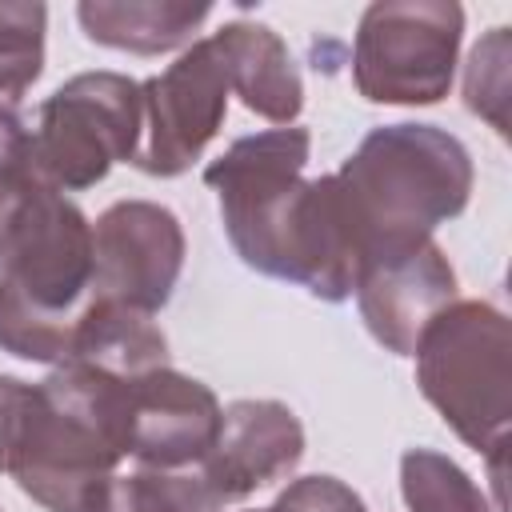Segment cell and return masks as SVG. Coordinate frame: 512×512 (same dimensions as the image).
<instances>
[{
    "label": "cell",
    "instance_id": "obj_1",
    "mask_svg": "<svg viewBox=\"0 0 512 512\" xmlns=\"http://www.w3.org/2000/svg\"><path fill=\"white\" fill-rule=\"evenodd\" d=\"M124 380L60 364L40 384L0 376V476L44 512H84L124 460Z\"/></svg>",
    "mask_w": 512,
    "mask_h": 512
},
{
    "label": "cell",
    "instance_id": "obj_2",
    "mask_svg": "<svg viewBox=\"0 0 512 512\" xmlns=\"http://www.w3.org/2000/svg\"><path fill=\"white\" fill-rule=\"evenodd\" d=\"M332 180L364 268L428 244L444 220H456L468 208L476 168L464 140L448 128L380 124Z\"/></svg>",
    "mask_w": 512,
    "mask_h": 512
},
{
    "label": "cell",
    "instance_id": "obj_3",
    "mask_svg": "<svg viewBox=\"0 0 512 512\" xmlns=\"http://www.w3.org/2000/svg\"><path fill=\"white\" fill-rule=\"evenodd\" d=\"M92 288V224L64 192L36 184L0 264V348L60 368Z\"/></svg>",
    "mask_w": 512,
    "mask_h": 512
},
{
    "label": "cell",
    "instance_id": "obj_4",
    "mask_svg": "<svg viewBox=\"0 0 512 512\" xmlns=\"http://www.w3.org/2000/svg\"><path fill=\"white\" fill-rule=\"evenodd\" d=\"M416 384L440 420L488 460L504 508V448L512 428V328L488 300H452L420 332Z\"/></svg>",
    "mask_w": 512,
    "mask_h": 512
},
{
    "label": "cell",
    "instance_id": "obj_5",
    "mask_svg": "<svg viewBox=\"0 0 512 512\" xmlns=\"http://www.w3.org/2000/svg\"><path fill=\"white\" fill-rule=\"evenodd\" d=\"M312 132L300 124L240 136L204 168V184L220 200L224 232L236 256L276 280H288L296 216L304 200V164Z\"/></svg>",
    "mask_w": 512,
    "mask_h": 512
},
{
    "label": "cell",
    "instance_id": "obj_6",
    "mask_svg": "<svg viewBox=\"0 0 512 512\" xmlns=\"http://www.w3.org/2000/svg\"><path fill=\"white\" fill-rule=\"evenodd\" d=\"M464 8L456 0H376L352 40V84L368 104H440L456 76Z\"/></svg>",
    "mask_w": 512,
    "mask_h": 512
},
{
    "label": "cell",
    "instance_id": "obj_7",
    "mask_svg": "<svg viewBox=\"0 0 512 512\" xmlns=\"http://www.w3.org/2000/svg\"><path fill=\"white\" fill-rule=\"evenodd\" d=\"M140 128L144 104L132 76L80 72L40 104L32 172L56 192H84L100 184L112 164H128L136 156Z\"/></svg>",
    "mask_w": 512,
    "mask_h": 512
},
{
    "label": "cell",
    "instance_id": "obj_8",
    "mask_svg": "<svg viewBox=\"0 0 512 512\" xmlns=\"http://www.w3.org/2000/svg\"><path fill=\"white\" fill-rule=\"evenodd\" d=\"M140 104L144 128L132 164L160 180L184 176L204 156L228 112V76L212 36L192 40L160 76H148L140 84Z\"/></svg>",
    "mask_w": 512,
    "mask_h": 512
},
{
    "label": "cell",
    "instance_id": "obj_9",
    "mask_svg": "<svg viewBox=\"0 0 512 512\" xmlns=\"http://www.w3.org/2000/svg\"><path fill=\"white\" fill-rule=\"evenodd\" d=\"M184 228L156 200H116L92 224L88 300L156 316L184 272Z\"/></svg>",
    "mask_w": 512,
    "mask_h": 512
},
{
    "label": "cell",
    "instance_id": "obj_10",
    "mask_svg": "<svg viewBox=\"0 0 512 512\" xmlns=\"http://www.w3.org/2000/svg\"><path fill=\"white\" fill-rule=\"evenodd\" d=\"M304 460V424L280 400H232L212 448L180 468L192 508L220 512L256 488L284 480Z\"/></svg>",
    "mask_w": 512,
    "mask_h": 512
},
{
    "label": "cell",
    "instance_id": "obj_11",
    "mask_svg": "<svg viewBox=\"0 0 512 512\" xmlns=\"http://www.w3.org/2000/svg\"><path fill=\"white\" fill-rule=\"evenodd\" d=\"M216 392L172 364L124 380V456L152 472L196 464L220 432Z\"/></svg>",
    "mask_w": 512,
    "mask_h": 512
},
{
    "label": "cell",
    "instance_id": "obj_12",
    "mask_svg": "<svg viewBox=\"0 0 512 512\" xmlns=\"http://www.w3.org/2000/svg\"><path fill=\"white\" fill-rule=\"evenodd\" d=\"M352 296L372 340L396 356H412L432 316L456 300V268L444 248L428 240L412 252L364 264Z\"/></svg>",
    "mask_w": 512,
    "mask_h": 512
},
{
    "label": "cell",
    "instance_id": "obj_13",
    "mask_svg": "<svg viewBox=\"0 0 512 512\" xmlns=\"http://www.w3.org/2000/svg\"><path fill=\"white\" fill-rule=\"evenodd\" d=\"M212 44L220 52L228 92L240 96V104L276 128L296 124L304 108V80L288 52V44L256 20H228L220 32H212Z\"/></svg>",
    "mask_w": 512,
    "mask_h": 512
},
{
    "label": "cell",
    "instance_id": "obj_14",
    "mask_svg": "<svg viewBox=\"0 0 512 512\" xmlns=\"http://www.w3.org/2000/svg\"><path fill=\"white\" fill-rule=\"evenodd\" d=\"M212 16V4L192 0H84L76 4V20L92 44L160 56L172 48H188L196 28Z\"/></svg>",
    "mask_w": 512,
    "mask_h": 512
},
{
    "label": "cell",
    "instance_id": "obj_15",
    "mask_svg": "<svg viewBox=\"0 0 512 512\" xmlns=\"http://www.w3.org/2000/svg\"><path fill=\"white\" fill-rule=\"evenodd\" d=\"M400 496L408 512H496L484 488L436 448H408L400 456Z\"/></svg>",
    "mask_w": 512,
    "mask_h": 512
},
{
    "label": "cell",
    "instance_id": "obj_16",
    "mask_svg": "<svg viewBox=\"0 0 512 512\" xmlns=\"http://www.w3.org/2000/svg\"><path fill=\"white\" fill-rule=\"evenodd\" d=\"M48 8L36 0H0V104H20L44 72Z\"/></svg>",
    "mask_w": 512,
    "mask_h": 512
},
{
    "label": "cell",
    "instance_id": "obj_17",
    "mask_svg": "<svg viewBox=\"0 0 512 512\" xmlns=\"http://www.w3.org/2000/svg\"><path fill=\"white\" fill-rule=\"evenodd\" d=\"M512 28H492L464 64V108L508 136V100H512Z\"/></svg>",
    "mask_w": 512,
    "mask_h": 512
},
{
    "label": "cell",
    "instance_id": "obj_18",
    "mask_svg": "<svg viewBox=\"0 0 512 512\" xmlns=\"http://www.w3.org/2000/svg\"><path fill=\"white\" fill-rule=\"evenodd\" d=\"M84 512H196L180 472H128L108 476L84 504Z\"/></svg>",
    "mask_w": 512,
    "mask_h": 512
},
{
    "label": "cell",
    "instance_id": "obj_19",
    "mask_svg": "<svg viewBox=\"0 0 512 512\" xmlns=\"http://www.w3.org/2000/svg\"><path fill=\"white\" fill-rule=\"evenodd\" d=\"M352 504H360V496L336 480V476H300L292 480L268 508H256V512H348Z\"/></svg>",
    "mask_w": 512,
    "mask_h": 512
},
{
    "label": "cell",
    "instance_id": "obj_20",
    "mask_svg": "<svg viewBox=\"0 0 512 512\" xmlns=\"http://www.w3.org/2000/svg\"><path fill=\"white\" fill-rule=\"evenodd\" d=\"M40 176L32 172V164H20V168H0V264H4V252H8V240L36 192Z\"/></svg>",
    "mask_w": 512,
    "mask_h": 512
},
{
    "label": "cell",
    "instance_id": "obj_21",
    "mask_svg": "<svg viewBox=\"0 0 512 512\" xmlns=\"http://www.w3.org/2000/svg\"><path fill=\"white\" fill-rule=\"evenodd\" d=\"M32 164V132L24 128L20 112L0 104V168Z\"/></svg>",
    "mask_w": 512,
    "mask_h": 512
},
{
    "label": "cell",
    "instance_id": "obj_22",
    "mask_svg": "<svg viewBox=\"0 0 512 512\" xmlns=\"http://www.w3.org/2000/svg\"><path fill=\"white\" fill-rule=\"evenodd\" d=\"M348 512H368V508H364V500H360V504H352V508H348Z\"/></svg>",
    "mask_w": 512,
    "mask_h": 512
},
{
    "label": "cell",
    "instance_id": "obj_23",
    "mask_svg": "<svg viewBox=\"0 0 512 512\" xmlns=\"http://www.w3.org/2000/svg\"><path fill=\"white\" fill-rule=\"evenodd\" d=\"M0 512H4V508H0Z\"/></svg>",
    "mask_w": 512,
    "mask_h": 512
}]
</instances>
